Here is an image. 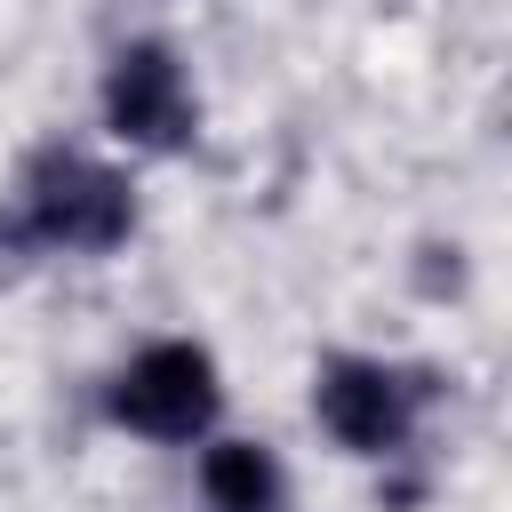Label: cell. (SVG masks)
I'll return each instance as SVG.
<instances>
[{"label": "cell", "mask_w": 512, "mask_h": 512, "mask_svg": "<svg viewBox=\"0 0 512 512\" xmlns=\"http://www.w3.org/2000/svg\"><path fill=\"white\" fill-rule=\"evenodd\" d=\"M136 232V200H128V176L88 160V152H32L24 176H16V216H8V240L16 248H72V256H104Z\"/></svg>", "instance_id": "6da1fadb"}, {"label": "cell", "mask_w": 512, "mask_h": 512, "mask_svg": "<svg viewBox=\"0 0 512 512\" xmlns=\"http://www.w3.org/2000/svg\"><path fill=\"white\" fill-rule=\"evenodd\" d=\"M424 392H432V384H416V376H400V368H384V360L336 352V360L320 368V384H312V408H320V424H328L352 456H392V448L408 440Z\"/></svg>", "instance_id": "3957f363"}, {"label": "cell", "mask_w": 512, "mask_h": 512, "mask_svg": "<svg viewBox=\"0 0 512 512\" xmlns=\"http://www.w3.org/2000/svg\"><path fill=\"white\" fill-rule=\"evenodd\" d=\"M208 416H216V360L184 336L144 344L112 384V424H128L144 440H192V432H208Z\"/></svg>", "instance_id": "7a4b0ae2"}, {"label": "cell", "mask_w": 512, "mask_h": 512, "mask_svg": "<svg viewBox=\"0 0 512 512\" xmlns=\"http://www.w3.org/2000/svg\"><path fill=\"white\" fill-rule=\"evenodd\" d=\"M104 120L112 136L144 144V152H176L192 144V88H184V64L176 48L160 40H128L104 72Z\"/></svg>", "instance_id": "277c9868"}, {"label": "cell", "mask_w": 512, "mask_h": 512, "mask_svg": "<svg viewBox=\"0 0 512 512\" xmlns=\"http://www.w3.org/2000/svg\"><path fill=\"white\" fill-rule=\"evenodd\" d=\"M200 496L208 512H288V472L264 440H216L200 464Z\"/></svg>", "instance_id": "5b68a950"}]
</instances>
